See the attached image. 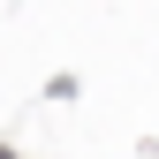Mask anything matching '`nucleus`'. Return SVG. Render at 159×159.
<instances>
[{"label":"nucleus","mask_w":159,"mask_h":159,"mask_svg":"<svg viewBox=\"0 0 159 159\" xmlns=\"http://www.w3.org/2000/svg\"><path fill=\"white\" fill-rule=\"evenodd\" d=\"M0 159H15V152H8V144H0Z\"/></svg>","instance_id":"nucleus-1"}]
</instances>
